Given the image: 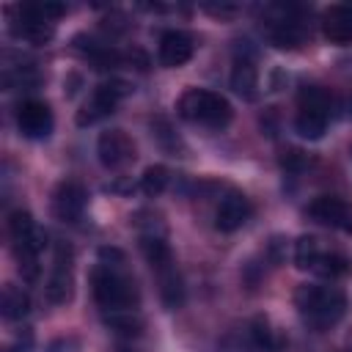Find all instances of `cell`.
<instances>
[{
  "label": "cell",
  "instance_id": "cell-1",
  "mask_svg": "<svg viewBox=\"0 0 352 352\" xmlns=\"http://www.w3.org/2000/svg\"><path fill=\"white\" fill-rule=\"evenodd\" d=\"M91 292L102 314H124L138 311L140 292L135 286V278L126 270V258L116 248H102L99 261L91 270Z\"/></svg>",
  "mask_w": 352,
  "mask_h": 352
},
{
  "label": "cell",
  "instance_id": "cell-2",
  "mask_svg": "<svg viewBox=\"0 0 352 352\" xmlns=\"http://www.w3.org/2000/svg\"><path fill=\"white\" fill-rule=\"evenodd\" d=\"M140 248H143V256H146L151 272L157 275L160 297H162L165 308H179L184 302V280L179 275V267H176V258L165 239V231L157 220L148 226H140Z\"/></svg>",
  "mask_w": 352,
  "mask_h": 352
},
{
  "label": "cell",
  "instance_id": "cell-3",
  "mask_svg": "<svg viewBox=\"0 0 352 352\" xmlns=\"http://www.w3.org/2000/svg\"><path fill=\"white\" fill-rule=\"evenodd\" d=\"M294 308L300 311L302 322L316 330H327L346 314V294L336 286L302 283L294 292Z\"/></svg>",
  "mask_w": 352,
  "mask_h": 352
},
{
  "label": "cell",
  "instance_id": "cell-4",
  "mask_svg": "<svg viewBox=\"0 0 352 352\" xmlns=\"http://www.w3.org/2000/svg\"><path fill=\"white\" fill-rule=\"evenodd\" d=\"M8 236H11V248H14L22 278L33 280L38 275V253L47 245V234L38 228L30 212L14 209L8 214Z\"/></svg>",
  "mask_w": 352,
  "mask_h": 352
},
{
  "label": "cell",
  "instance_id": "cell-5",
  "mask_svg": "<svg viewBox=\"0 0 352 352\" xmlns=\"http://www.w3.org/2000/svg\"><path fill=\"white\" fill-rule=\"evenodd\" d=\"M66 11V6L60 3H25V6H14L8 8L11 14V33L22 41L30 44H47L55 36V19Z\"/></svg>",
  "mask_w": 352,
  "mask_h": 352
},
{
  "label": "cell",
  "instance_id": "cell-6",
  "mask_svg": "<svg viewBox=\"0 0 352 352\" xmlns=\"http://www.w3.org/2000/svg\"><path fill=\"white\" fill-rule=\"evenodd\" d=\"M179 116L190 124H198V126H209V129H223L231 124L234 118V110H231V102L214 91H206V88H190L179 96V104H176Z\"/></svg>",
  "mask_w": 352,
  "mask_h": 352
},
{
  "label": "cell",
  "instance_id": "cell-7",
  "mask_svg": "<svg viewBox=\"0 0 352 352\" xmlns=\"http://www.w3.org/2000/svg\"><path fill=\"white\" fill-rule=\"evenodd\" d=\"M333 113V96L322 85H302L297 94V116L294 129L305 140H319L327 129Z\"/></svg>",
  "mask_w": 352,
  "mask_h": 352
},
{
  "label": "cell",
  "instance_id": "cell-8",
  "mask_svg": "<svg viewBox=\"0 0 352 352\" xmlns=\"http://www.w3.org/2000/svg\"><path fill=\"white\" fill-rule=\"evenodd\" d=\"M294 264L319 278H341L349 272L352 261L338 250H324L316 236H300L294 242Z\"/></svg>",
  "mask_w": 352,
  "mask_h": 352
},
{
  "label": "cell",
  "instance_id": "cell-9",
  "mask_svg": "<svg viewBox=\"0 0 352 352\" xmlns=\"http://www.w3.org/2000/svg\"><path fill=\"white\" fill-rule=\"evenodd\" d=\"M126 94H129V88H126V82H121V80H110V82L96 85V91L91 94V99H88V102L82 104V110L77 113V124H80V126H88V124H96L99 118L110 116Z\"/></svg>",
  "mask_w": 352,
  "mask_h": 352
},
{
  "label": "cell",
  "instance_id": "cell-10",
  "mask_svg": "<svg viewBox=\"0 0 352 352\" xmlns=\"http://www.w3.org/2000/svg\"><path fill=\"white\" fill-rule=\"evenodd\" d=\"M52 124H55V118H52V110H50L47 102L22 99L16 104V129H19V135H25L30 140H44V138H50Z\"/></svg>",
  "mask_w": 352,
  "mask_h": 352
},
{
  "label": "cell",
  "instance_id": "cell-11",
  "mask_svg": "<svg viewBox=\"0 0 352 352\" xmlns=\"http://www.w3.org/2000/svg\"><path fill=\"white\" fill-rule=\"evenodd\" d=\"M47 300L52 305H63L72 300L74 292V270H72V250L69 245H58L55 250V261H52V272L47 278Z\"/></svg>",
  "mask_w": 352,
  "mask_h": 352
},
{
  "label": "cell",
  "instance_id": "cell-12",
  "mask_svg": "<svg viewBox=\"0 0 352 352\" xmlns=\"http://www.w3.org/2000/svg\"><path fill=\"white\" fill-rule=\"evenodd\" d=\"M308 214L341 234H352V204L338 195H319L308 204Z\"/></svg>",
  "mask_w": 352,
  "mask_h": 352
},
{
  "label": "cell",
  "instance_id": "cell-13",
  "mask_svg": "<svg viewBox=\"0 0 352 352\" xmlns=\"http://www.w3.org/2000/svg\"><path fill=\"white\" fill-rule=\"evenodd\" d=\"M88 206V192L80 182L66 179L52 190V214L60 223H77Z\"/></svg>",
  "mask_w": 352,
  "mask_h": 352
},
{
  "label": "cell",
  "instance_id": "cell-14",
  "mask_svg": "<svg viewBox=\"0 0 352 352\" xmlns=\"http://www.w3.org/2000/svg\"><path fill=\"white\" fill-rule=\"evenodd\" d=\"M96 154H99V162L104 168L116 170V168H124L135 160V143L124 129H107L96 140Z\"/></svg>",
  "mask_w": 352,
  "mask_h": 352
},
{
  "label": "cell",
  "instance_id": "cell-15",
  "mask_svg": "<svg viewBox=\"0 0 352 352\" xmlns=\"http://www.w3.org/2000/svg\"><path fill=\"white\" fill-rule=\"evenodd\" d=\"M253 214V204L248 195L231 190L220 204H217V212H214V228L223 231V234H234L239 231Z\"/></svg>",
  "mask_w": 352,
  "mask_h": 352
},
{
  "label": "cell",
  "instance_id": "cell-16",
  "mask_svg": "<svg viewBox=\"0 0 352 352\" xmlns=\"http://www.w3.org/2000/svg\"><path fill=\"white\" fill-rule=\"evenodd\" d=\"M280 11L283 14L278 19L267 22V36H270L272 47H278V50H297V47H302L305 38H308V25L300 16L289 14L286 8H280Z\"/></svg>",
  "mask_w": 352,
  "mask_h": 352
},
{
  "label": "cell",
  "instance_id": "cell-17",
  "mask_svg": "<svg viewBox=\"0 0 352 352\" xmlns=\"http://www.w3.org/2000/svg\"><path fill=\"white\" fill-rule=\"evenodd\" d=\"M195 52V38L184 30H165L160 36V47H157V55H160V63L168 66V69H176V66H184Z\"/></svg>",
  "mask_w": 352,
  "mask_h": 352
},
{
  "label": "cell",
  "instance_id": "cell-18",
  "mask_svg": "<svg viewBox=\"0 0 352 352\" xmlns=\"http://www.w3.org/2000/svg\"><path fill=\"white\" fill-rule=\"evenodd\" d=\"M322 33L333 44L352 41V3H336L322 14Z\"/></svg>",
  "mask_w": 352,
  "mask_h": 352
},
{
  "label": "cell",
  "instance_id": "cell-19",
  "mask_svg": "<svg viewBox=\"0 0 352 352\" xmlns=\"http://www.w3.org/2000/svg\"><path fill=\"white\" fill-rule=\"evenodd\" d=\"M231 88L242 99H256L258 96V69L253 63V55L239 52L231 66Z\"/></svg>",
  "mask_w": 352,
  "mask_h": 352
},
{
  "label": "cell",
  "instance_id": "cell-20",
  "mask_svg": "<svg viewBox=\"0 0 352 352\" xmlns=\"http://www.w3.org/2000/svg\"><path fill=\"white\" fill-rule=\"evenodd\" d=\"M0 311L8 322H19L30 314V294L22 289V286H14L8 283L3 289V300H0Z\"/></svg>",
  "mask_w": 352,
  "mask_h": 352
},
{
  "label": "cell",
  "instance_id": "cell-21",
  "mask_svg": "<svg viewBox=\"0 0 352 352\" xmlns=\"http://www.w3.org/2000/svg\"><path fill=\"white\" fill-rule=\"evenodd\" d=\"M168 168L165 165H148L146 170H143V176H140V190L146 192V195H160L165 187H168Z\"/></svg>",
  "mask_w": 352,
  "mask_h": 352
},
{
  "label": "cell",
  "instance_id": "cell-22",
  "mask_svg": "<svg viewBox=\"0 0 352 352\" xmlns=\"http://www.w3.org/2000/svg\"><path fill=\"white\" fill-rule=\"evenodd\" d=\"M250 333H253V341H256V346L258 349H264V352H272L275 346H278V341H275V336H272V330H270V322L267 319H253V327H250Z\"/></svg>",
  "mask_w": 352,
  "mask_h": 352
},
{
  "label": "cell",
  "instance_id": "cell-23",
  "mask_svg": "<svg viewBox=\"0 0 352 352\" xmlns=\"http://www.w3.org/2000/svg\"><path fill=\"white\" fill-rule=\"evenodd\" d=\"M349 107H352V102H349Z\"/></svg>",
  "mask_w": 352,
  "mask_h": 352
}]
</instances>
